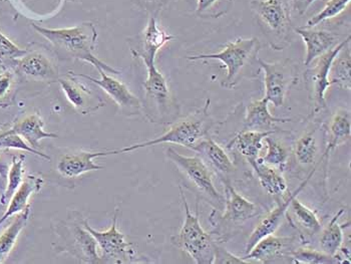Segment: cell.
Listing matches in <instances>:
<instances>
[{"label": "cell", "instance_id": "cell-26", "mask_svg": "<svg viewBox=\"0 0 351 264\" xmlns=\"http://www.w3.org/2000/svg\"><path fill=\"white\" fill-rule=\"evenodd\" d=\"M249 164L252 166L253 170L256 173L260 186L263 188L264 191L275 196L284 195L287 192V182L278 169L271 167L267 164L263 163L260 158L251 160Z\"/></svg>", "mask_w": 351, "mask_h": 264}, {"label": "cell", "instance_id": "cell-38", "mask_svg": "<svg viewBox=\"0 0 351 264\" xmlns=\"http://www.w3.org/2000/svg\"><path fill=\"white\" fill-rule=\"evenodd\" d=\"M28 53L25 49L17 47L10 38L0 32V58L2 60H16L21 58Z\"/></svg>", "mask_w": 351, "mask_h": 264}, {"label": "cell", "instance_id": "cell-25", "mask_svg": "<svg viewBox=\"0 0 351 264\" xmlns=\"http://www.w3.org/2000/svg\"><path fill=\"white\" fill-rule=\"evenodd\" d=\"M274 134V131H255L246 130L240 132L233 140L229 143V149H236L247 161L256 160L263 148V141L267 136Z\"/></svg>", "mask_w": 351, "mask_h": 264}, {"label": "cell", "instance_id": "cell-28", "mask_svg": "<svg viewBox=\"0 0 351 264\" xmlns=\"http://www.w3.org/2000/svg\"><path fill=\"white\" fill-rule=\"evenodd\" d=\"M30 216V205L15 216L14 221L0 235V263H4L14 250L19 235L27 226Z\"/></svg>", "mask_w": 351, "mask_h": 264}, {"label": "cell", "instance_id": "cell-37", "mask_svg": "<svg viewBox=\"0 0 351 264\" xmlns=\"http://www.w3.org/2000/svg\"><path fill=\"white\" fill-rule=\"evenodd\" d=\"M0 149H14V150L27 151V152L38 156V157L43 158V159L51 161V157L49 155L32 148L23 137L15 133H10L8 131L0 135Z\"/></svg>", "mask_w": 351, "mask_h": 264}, {"label": "cell", "instance_id": "cell-3", "mask_svg": "<svg viewBox=\"0 0 351 264\" xmlns=\"http://www.w3.org/2000/svg\"><path fill=\"white\" fill-rule=\"evenodd\" d=\"M210 101L198 112H194L179 122L173 123L168 131L159 137L138 144L131 145L119 150L110 151V155L131 153L138 149L148 148L160 144H175L191 149L199 140L207 135V123L209 121Z\"/></svg>", "mask_w": 351, "mask_h": 264}, {"label": "cell", "instance_id": "cell-22", "mask_svg": "<svg viewBox=\"0 0 351 264\" xmlns=\"http://www.w3.org/2000/svg\"><path fill=\"white\" fill-rule=\"evenodd\" d=\"M8 132L21 136L36 150H38L40 147L41 140L58 137L56 134L45 131V122L38 114H30L21 119L19 122L12 125V129L8 130Z\"/></svg>", "mask_w": 351, "mask_h": 264}, {"label": "cell", "instance_id": "cell-36", "mask_svg": "<svg viewBox=\"0 0 351 264\" xmlns=\"http://www.w3.org/2000/svg\"><path fill=\"white\" fill-rule=\"evenodd\" d=\"M350 0H327L324 10L313 17H311L306 23L307 28H313L319 25L322 21L335 19L346 10Z\"/></svg>", "mask_w": 351, "mask_h": 264}, {"label": "cell", "instance_id": "cell-9", "mask_svg": "<svg viewBox=\"0 0 351 264\" xmlns=\"http://www.w3.org/2000/svg\"><path fill=\"white\" fill-rule=\"evenodd\" d=\"M260 68L264 71L265 99L276 108L282 107L286 95L294 81V73L288 62H267L258 58Z\"/></svg>", "mask_w": 351, "mask_h": 264}, {"label": "cell", "instance_id": "cell-24", "mask_svg": "<svg viewBox=\"0 0 351 264\" xmlns=\"http://www.w3.org/2000/svg\"><path fill=\"white\" fill-rule=\"evenodd\" d=\"M175 36L167 34L158 25L155 17L149 19L148 25L144 32L143 40V51H133L134 56L141 58L143 62H155L158 51L166 45L167 43L174 40Z\"/></svg>", "mask_w": 351, "mask_h": 264}, {"label": "cell", "instance_id": "cell-4", "mask_svg": "<svg viewBox=\"0 0 351 264\" xmlns=\"http://www.w3.org/2000/svg\"><path fill=\"white\" fill-rule=\"evenodd\" d=\"M166 156L178 168L186 180L202 196L204 200L212 205L216 210L223 211L225 198L219 193L213 181L211 168L198 156L182 155L172 147H169Z\"/></svg>", "mask_w": 351, "mask_h": 264}, {"label": "cell", "instance_id": "cell-31", "mask_svg": "<svg viewBox=\"0 0 351 264\" xmlns=\"http://www.w3.org/2000/svg\"><path fill=\"white\" fill-rule=\"evenodd\" d=\"M294 219L301 229L308 235H314L322 230V222L316 214L298 200V196L292 199L289 205Z\"/></svg>", "mask_w": 351, "mask_h": 264}, {"label": "cell", "instance_id": "cell-16", "mask_svg": "<svg viewBox=\"0 0 351 264\" xmlns=\"http://www.w3.org/2000/svg\"><path fill=\"white\" fill-rule=\"evenodd\" d=\"M108 152H77L62 155L58 160L56 170L66 178H77L82 174L104 169L103 166L95 163V158L107 157Z\"/></svg>", "mask_w": 351, "mask_h": 264}, {"label": "cell", "instance_id": "cell-14", "mask_svg": "<svg viewBox=\"0 0 351 264\" xmlns=\"http://www.w3.org/2000/svg\"><path fill=\"white\" fill-rule=\"evenodd\" d=\"M58 82L69 104L82 115L90 114L105 105L101 97L77 81L71 73L66 77H58Z\"/></svg>", "mask_w": 351, "mask_h": 264}, {"label": "cell", "instance_id": "cell-21", "mask_svg": "<svg viewBox=\"0 0 351 264\" xmlns=\"http://www.w3.org/2000/svg\"><path fill=\"white\" fill-rule=\"evenodd\" d=\"M43 184H45L43 179L36 175H28L27 178L23 179L19 189L10 198L5 213L0 218V225L3 224L8 218L16 215L19 212L27 208L29 205V199L32 198V195L40 191Z\"/></svg>", "mask_w": 351, "mask_h": 264}, {"label": "cell", "instance_id": "cell-1", "mask_svg": "<svg viewBox=\"0 0 351 264\" xmlns=\"http://www.w3.org/2000/svg\"><path fill=\"white\" fill-rule=\"evenodd\" d=\"M32 27L58 51L88 62L99 71L120 73L95 56L97 32L92 23H82L77 27L66 28H47L36 25H32Z\"/></svg>", "mask_w": 351, "mask_h": 264}, {"label": "cell", "instance_id": "cell-11", "mask_svg": "<svg viewBox=\"0 0 351 264\" xmlns=\"http://www.w3.org/2000/svg\"><path fill=\"white\" fill-rule=\"evenodd\" d=\"M295 243V237L268 235L259 240L243 259L262 263H281V259H291L292 251L296 248Z\"/></svg>", "mask_w": 351, "mask_h": 264}, {"label": "cell", "instance_id": "cell-15", "mask_svg": "<svg viewBox=\"0 0 351 264\" xmlns=\"http://www.w3.org/2000/svg\"><path fill=\"white\" fill-rule=\"evenodd\" d=\"M250 6L271 32L277 34H285L290 25L287 0H252Z\"/></svg>", "mask_w": 351, "mask_h": 264}, {"label": "cell", "instance_id": "cell-42", "mask_svg": "<svg viewBox=\"0 0 351 264\" xmlns=\"http://www.w3.org/2000/svg\"><path fill=\"white\" fill-rule=\"evenodd\" d=\"M198 5H197V12H203L205 10H209L210 8L214 5L218 0H197Z\"/></svg>", "mask_w": 351, "mask_h": 264}, {"label": "cell", "instance_id": "cell-23", "mask_svg": "<svg viewBox=\"0 0 351 264\" xmlns=\"http://www.w3.org/2000/svg\"><path fill=\"white\" fill-rule=\"evenodd\" d=\"M268 104L269 101L265 97L249 104L246 110V116H245V129L268 131L278 123L290 122V119L276 118L271 115L268 109Z\"/></svg>", "mask_w": 351, "mask_h": 264}, {"label": "cell", "instance_id": "cell-34", "mask_svg": "<svg viewBox=\"0 0 351 264\" xmlns=\"http://www.w3.org/2000/svg\"><path fill=\"white\" fill-rule=\"evenodd\" d=\"M317 150V141L313 132H305L296 141L295 158L301 165H311Z\"/></svg>", "mask_w": 351, "mask_h": 264}, {"label": "cell", "instance_id": "cell-5", "mask_svg": "<svg viewBox=\"0 0 351 264\" xmlns=\"http://www.w3.org/2000/svg\"><path fill=\"white\" fill-rule=\"evenodd\" d=\"M260 43L256 38H237L229 42L224 49L213 55H198L187 56L189 60H217L223 62L227 69L226 81L223 86L233 88L239 81L240 75L249 60L257 56Z\"/></svg>", "mask_w": 351, "mask_h": 264}, {"label": "cell", "instance_id": "cell-30", "mask_svg": "<svg viewBox=\"0 0 351 264\" xmlns=\"http://www.w3.org/2000/svg\"><path fill=\"white\" fill-rule=\"evenodd\" d=\"M348 45L343 47L333 60L329 73L331 86L337 84L339 88L350 90V51Z\"/></svg>", "mask_w": 351, "mask_h": 264}, {"label": "cell", "instance_id": "cell-35", "mask_svg": "<svg viewBox=\"0 0 351 264\" xmlns=\"http://www.w3.org/2000/svg\"><path fill=\"white\" fill-rule=\"evenodd\" d=\"M292 263H309V264H325V263H340L339 259L335 256H330L326 253L311 250L307 248H295L291 253Z\"/></svg>", "mask_w": 351, "mask_h": 264}, {"label": "cell", "instance_id": "cell-17", "mask_svg": "<svg viewBox=\"0 0 351 264\" xmlns=\"http://www.w3.org/2000/svg\"><path fill=\"white\" fill-rule=\"evenodd\" d=\"M225 205L224 214L222 218L225 221L234 225H242L258 214V207L255 203L251 202L241 194L236 191L235 188L224 181Z\"/></svg>", "mask_w": 351, "mask_h": 264}, {"label": "cell", "instance_id": "cell-8", "mask_svg": "<svg viewBox=\"0 0 351 264\" xmlns=\"http://www.w3.org/2000/svg\"><path fill=\"white\" fill-rule=\"evenodd\" d=\"M350 36H348L346 40L337 43L333 49H329L328 51L312 62L314 66L307 71V77H308V83L311 84L314 112H317L326 108L325 94L331 86L330 81H329L331 66L340 51L346 45H350Z\"/></svg>", "mask_w": 351, "mask_h": 264}, {"label": "cell", "instance_id": "cell-18", "mask_svg": "<svg viewBox=\"0 0 351 264\" xmlns=\"http://www.w3.org/2000/svg\"><path fill=\"white\" fill-rule=\"evenodd\" d=\"M190 150L198 153L204 162L221 176H228L235 170V166L228 154L209 136L206 135L199 140Z\"/></svg>", "mask_w": 351, "mask_h": 264}, {"label": "cell", "instance_id": "cell-12", "mask_svg": "<svg viewBox=\"0 0 351 264\" xmlns=\"http://www.w3.org/2000/svg\"><path fill=\"white\" fill-rule=\"evenodd\" d=\"M64 240L66 246L62 251H69L77 259L86 263H104L103 259L97 254V241L93 235L81 224L73 223L66 226Z\"/></svg>", "mask_w": 351, "mask_h": 264}, {"label": "cell", "instance_id": "cell-32", "mask_svg": "<svg viewBox=\"0 0 351 264\" xmlns=\"http://www.w3.org/2000/svg\"><path fill=\"white\" fill-rule=\"evenodd\" d=\"M25 156L19 155L14 156L12 160V164H10V171L8 174V184H6L5 190H4L3 194H2L1 198H0V203L2 205L8 204L10 202V198L12 195L15 193L19 186L21 185L23 181V166H25Z\"/></svg>", "mask_w": 351, "mask_h": 264}, {"label": "cell", "instance_id": "cell-2", "mask_svg": "<svg viewBox=\"0 0 351 264\" xmlns=\"http://www.w3.org/2000/svg\"><path fill=\"white\" fill-rule=\"evenodd\" d=\"M179 191L185 210V219L181 230L172 237V243L176 248L188 253L197 264H214L217 243L211 235L204 230L198 212L196 215L191 212L181 186H179Z\"/></svg>", "mask_w": 351, "mask_h": 264}, {"label": "cell", "instance_id": "cell-20", "mask_svg": "<svg viewBox=\"0 0 351 264\" xmlns=\"http://www.w3.org/2000/svg\"><path fill=\"white\" fill-rule=\"evenodd\" d=\"M17 68L23 75L40 81H58V71L51 60L38 51L27 53L19 58Z\"/></svg>", "mask_w": 351, "mask_h": 264}, {"label": "cell", "instance_id": "cell-6", "mask_svg": "<svg viewBox=\"0 0 351 264\" xmlns=\"http://www.w3.org/2000/svg\"><path fill=\"white\" fill-rule=\"evenodd\" d=\"M118 212L116 209L112 226L105 231H97L88 224V219H82V224L97 241L101 248L104 263H131L136 259L133 244L125 240V235L118 228Z\"/></svg>", "mask_w": 351, "mask_h": 264}, {"label": "cell", "instance_id": "cell-10", "mask_svg": "<svg viewBox=\"0 0 351 264\" xmlns=\"http://www.w3.org/2000/svg\"><path fill=\"white\" fill-rule=\"evenodd\" d=\"M69 73L75 77L88 80L99 86L119 106L123 114L127 115V116H136L142 112L143 107L140 99L129 90L125 84L108 75L107 71H99V73H101L99 80L84 75V73H75L73 71H69Z\"/></svg>", "mask_w": 351, "mask_h": 264}, {"label": "cell", "instance_id": "cell-33", "mask_svg": "<svg viewBox=\"0 0 351 264\" xmlns=\"http://www.w3.org/2000/svg\"><path fill=\"white\" fill-rule=\"evenodd\" d=\"M273 135V134H272ZM267 145V152L265 156L260 158L263 163L267 164L271 167L278 169L279 171H283L285 166L287 165L289 152L287 148L280 142V141L271 137V135L264 139Z\"/></svg>", "mask_w": 351, "mask_h": 264}, {"label": "cell", "instance_id": "cell-27", "mask_svg": "<svg viewBox=\"0 0 351 264\" xmlns=\"http://www.w3.org/2000/svg\"><path fill=\"white\" fill-rule=\"evenodd\" d=\"M351 123L350 112L346 110H339L331 117L328 125V142L324 157H327L331 151L344 144L350 139Z\"/></svg>", "mask_w": 351, "mask_h": 264}, {"label": "cell", "instance_id": "cell-29", "mask_svg": "<svg viewBox=\"0 0 351 264\" xmlns=\"http://www.w3.org/2000/svg\"><path fill=\"white\" fill-rule=\"evenodd\" d=\"M343 213L344 209L342 208L333 216L319 238L320 250L330 256L337 257L338 252L341 250L343 244V226L338 223V219Z\"/></svg>", "mask_w": 351, "mask_h": 264}, {"label": "cell", "instance_id": "cell-39", "mask_svg": "<svg viewBox=\"0 0 351 264\" xmlns=\"http://www.w3.org/2000/svg\"><path fill=\"white\" fill-rule=\"evenodd\" d=\"M251 261H246L243 257H238L234 255L233 253L230 252L226 248H222V246L216 244L215 250V259H214V263L218 264H248Z\"/></svg>", "mask_w": 351, "mask_h": 264}, {"label": "cell", "instance_id": "cell-40", "mask_svg": "<svg viewBox=\"0 0 351 264\" xmlns=\"http://www.w3.org/2000/svg\"><path fill=\"white\" fill-rule=\"evenodd\" d=\"M14 82V75L10 71L0 73V99L6 96L10 92Z\"/></svg>", "mask_w": 351, "mask_h": 264}, {"label": "cell", "instance_id": "cell-43", "mask_svg": "<svg viewBox=\"0 0 351 264\" xmlns=\"http://www.w3.org/2000/svg\"><path fill=\"white\" fill-rule=\"evenodd\" d=\"M316 0H306V4L307 5H311V4L313 3V2H315Z\"/></svg>", "mask_w": 351, "mask_h": 264}, {"label": "cell", "instance_id": "cell-41", "mask_svg": "<svg viewBox=\"0 0 351 264\" xmlns=\"http://www.w3.org/2000/svg\"><path fill=\"white\" fill-rule=\"evenodd\" d=\"M10 165L8 162L6 161L5 158L0 154V178L2 180H6L8 179V171H10Z\"/></svg>", "mask_w": 351, "mask_h": 264}, {"label": "cell", "instance_id": "cell-7", "mask_svg": "<svg viewBox=\"0 0 351 264\" xmlns=\"http://www.w3.org/2000/svg\"><path fill=\"white\" fill-rule=\"evenodd\" d=\"M148 75L144 84L146 92L147 107L154 105L158 114L155 123L172 124L178 116L177 106L171 96L170 88L166 77L158 70L155 62H145Z\"/></svg>", "mask_w": 351, "mask_h": 264}, {"label": "cell", "instance_id": "cell-19", "mask_svg": "<svg viewBox=\"0 0 351 264\" xmlns=\"http://www.w3.org/2000/svg\"><path fill=\"white\" fill-rule=\"evenodd\" d=\"M295 32L306 45V56L304 60V64L306 67L337 45L338 36L325 30L298 27L295 28Z\"/></svg>", "mask_w": 351, "mask_h": 264}, {"label": "cell", "instance_id": "cell-13", "mask_svg": "<svg viewBox=\"0 0 351 264\" xmlns=\"http://www.w3.org/2000/svg\"><path fill=\"white\" fill-rule=\"evenodd\" d=\"M317 165L314 167L313 171L308 175V177L298 186V189H296L293 193L290 194L287 199H285L282 203H279L277 207H275L272 211L266 214L264 218L260 220L257 226L255 227L254 230L251 233L250 237L248 238L246 248H245L246 253H248L249 251L252 250L253 246H254L259 240H261L262 238L268 237V235H274V233L276 232L277 229L279 228L281 223H282L284 217H285L286 212H287L288 208H289L290 202H291L292 199H293L294 197L298 196V194L304 189L305 186L307 185L311 177L313 176L314 173H315Z\"/></svg>", "mask_w": 351, "mask_h": 264}]
</instances>
